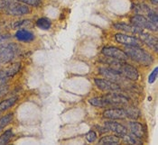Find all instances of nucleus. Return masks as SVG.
<instances>
[{
	"label": "nucleus",
	"instance_id": "1",
	"mask_svg": "<svg viewBox=\"0 0 158 145\" xmlns=\"http://www.w3.org/2000/svg\"><path fill=\"white\" fill-rule=\"evenodd\" d=\"M125 52L128 56V58H130L131 60L143 66H149L154 61L153 57L148 52H146L145 50L141 49L140 47L127 46Z\"/></svg>",
	"mask_w": 158,
	"mask_h": 145
},
{
	"label": "nucleus",
	"instance_id": "2",
	"mask_svg": "<svg viewBox=\"0 0 158 145\" xmlns=\"http://www.w3.org/2000/svg\"><path fill=\"white\" fill-rule=\"evenodd\" d=\"M114 70H118V72L121 74L122 76L126 79H127L128 80L131 81H136L139 79V73L138 70L129 64L126 63L125 61H121L118 65H117L115 68H113Z\"/></svg>",
	"mask_w": 158,
	"mask_h": 145
},
{
	"label": "nucleus",
	"instance_id": "3",
	"mask_svg": "<svg viewBox=\"0 0 158 145\" xmlns=\"http://www.w3.org/2000/svg\"><path fill=\"white\" fill-rule=\"evenodd\" d=\"M5 11L9 15L15 16H20L24 15L30 13V8L23 3H17V2H9L7 6L5 7Z\"/></svg>",
	"mask_w": 158,
	"mask_h": 145
},
{
	"label": "nucleus",
	"instance_id": "4",
	"mask_svg": "<svg viewBox=\"0 0 158 145\" xmlns=\"http://www.w3.org/2000/svg\"><path fill=\"white\" fill-rule=\"evenodd\" d=\"M110 104V107H125L129 105V99L120 93H110L105 96Z\"/></svg>",
	"mask_w": 158,
	"mask_h": 145
},
{
	"label": "nucleus",
	"instance_id": "5",
	"mask_svg": "<svg viewBox=\"0 0 158 145\" xmlns=\"http://www.w3.org/2000/svg\"><path fill=\"white\" fill-rule=\"evenodd\" d=\"M17 46L14 43L0 45V62H9L15 58L17 52Z\"/></svg>",
	"mask_w": 158,
	"mask_h": 145
},
{
	"label": "nucleus",
	"instance_id": "6",
	"mask_svg": "<svg viewBox=\"0 0 158 145\" xmlns=\"http://www.w3.org/2000/svg\"><path fill=\"white\" fill-rule=\"evenodd\" d=\"M131 24H134L135 26L141 28V29H146L149 31L156 32L157 31V25L153 24L151 21H149L145 16L141 14H135L131 19H130Z\"/></svg>",
	"mask_w": 158,
	"mask_h": 145
},
{
	"label": "nucleus",
	"instance_id": "7",
	"mask_svg": "<svg viewBox=\"0 0 158 145\" xmlns=\"http://www.w3.org/2000/svg\"><path fill=\"white\" fill-rule=\"evenodd\" d=\"M98 71H99L100 75L104 76L107 79H109L110 81H113L117 84L119 85L120 83L125 82L126 78H124L118 70H116L110 67H109V68H99Z\"/></svg>",
	"mask_w": 158,
	"mask_h": 145
},
{
	"label": "nucleus",
	"instance_id": "8",
	"mask_svg": "<svg viewBox=\"0 0 158 145\" xmlns=\"http://www.w3.org/2000/svg\"><path fill=\"white\" fill-rule=\"evenodd\" d=\"M101 52L103 55L107 57L114 58V59L120 60V61H126L127 59H129L125 51H123L122 50L117 47H104L102 49Z\"/></svg>",
	"mask_w": 158,
	"mask_h": 145
},
{
	"label": "nucleus",
	"instance_id": "9",
	"mask_svg": "<svg viewBox=\"0 0 158 145\" xmlns=\"http://www.w3.org/2000/svg\"><path fill=\"white\" fill-rule=\"evenodd\" d=\"M94 82L98 87L103 91H109V92H116L119 91L121 89L120 85L117 84L113 81H110L109 79H95Z\"/></svg>",
	"mask_w": 158,
	"mask_h": 145
},
{
	"label": "nucleus",
	"instance_id": "10",
	"mask_svg": "<svg viewBox=\"0 0 158 145\" xmlns=\"http://www.w3.org/2000/svg\"><path fill=\"white\" fill-rule=\"evenodd\" d=\"M115 40L121 43L125 46H131V47H140L141 46V41L137 38L133 36H129L123 34H115Z\"/></svg>",
	"mask_w": 158,
	"mask_h": 145
},
{
	"label": "nucleus",
	"instance_id": "11",
	"mask_svg": "<svg viewBox=\"0 0 158 145\" xmlns=\"http://www.w3.org/2000/svg\"><path fill=\"white\" fill-rule=\"evenodd\" d=\"M104 117L110 120H122L127 117L126 112L122 107H113L107 109L103 112Z\"/></svg>",
	"mask_w": 158,
	"mask_h": 145
},
{
	"label": "nucleus",
	"instance_id": "12",
	"mask_svg": "<svg viewBox=\"0 0 158 145\" xmlns=\"http://www.w3.org/2000/svg\"><path fill=\"white\" fill-rule=\"evenodd\" d=\"M138 36H139V39L140 41H142V42L146 43V45L149 47L150 49L154 50L156 52H157L158 50V42H157V38L149 34H147L146 32L142 31L138 34Z\"/></svg>",
	"mask_w": 158,
	"mask_h": 145
},
{
	"label": "nucleus",
	"instance_id": "13",
	"mask_svg": "<svg viewBox=\"0 0 158 145\" xmlns=\"http://www.w3.org/2000/svg\"><path fill=\"white\" fill-rule=\"evenodd\" d=\"M105 126L108 128L109 131L115 133L119 137H123L124 135H126L127 133V129L124 125L115 121L105 122Z\"/></svg>",
	"mask_w": 158,
	"mask_h": 145
},
{
	"label": "nucleus",
	"instance_id": "14",
	"mask_svg": "<svg viewBox=\"0 0 158 145\" xmlns=\"http://www.w3.org/2000/svg\"><path fill=\"white\" fill-rule=\"evenodd\" d=\"M128 127L132 134H134L135 137L142 139L146 135L145 127L138 122H129L128 123Z\"/></svg>",
	"mask_w": 158,
	"mask_h": 145
},
{
	"label": "nucleus",
	"instance_id": "15",
	"mask_svg": "<svg viewBox=\"0 0 158 145\" xmlns=\"http://www.w3.org/2000/svg\"><path fill=\"white\" fill-rule=\"evenodd\" d=\"M113 26H114V28L117 29V30H120V31L127 32V33H131V34H138L140 32L143 31V29H141V28L135 26L134 24L130 25V24L118 23V24H115Z\"/></svg>",
	"mask_w": 158,
	"mask_h": 145
},
{
	"label": "nucleus",
	"instance_id": "16",
	"mask_svg": "<svg viewBox=\"0 0 158 145\" xmlns=\"http://www.w3.org/2000/svg\"><path fill=\"white\" fill-rule=\"evenodd\" d=\"M15 38L20 41V42H31L35 39V35L33 33H31L30 31H27L25 29H21L18 30L15 33Z\"/></svg>",
	"mask_w": 158,
	"mask_h": 145
},
{
	"label": "nucleus",
	"instance_id": "17",
	"mask_svg": "<svg viewBox=\"0 0 158 145\" xmlns=\"http://www.w3.org/2000/svg\"><path fill=\"white\" fill-rule=\"evenodd\" d=\"M120 142V138L119 136H116V135H107L102 137L99 141H98V144L102 145H116L119 143Z\"/></svg>",
	"mask_w": 158,
	"mask_h": 145
},
{
	"label": "nucleus",
	"instance_id": "18",
	"mask_svg": "<svg viewBox=\"0 0 158 145\" xmlns=\"http://www.w3.org/2000/svg\"><path fill=\"white\" fill-rule=\"evenodd\" d=\"M89 104L94 106V107H100V108H103V107H110V104L108 102V100L105 98L104 97H93L91 99H89Z\"/></svg>",
	"mask_w": 158,
	"mask_h": 145
},
{
	"label": "nucleus",
	"instance_id": "19",
	"mask_svg": "<svg viewBox=\"0 0 158 145\" xmlns=\"http://www.w3.org/2000/svg\"><path fill=\"white\" fill-rule=\"evenodd\" d=\"M125 112H126V115L127 117H129L131 119H137L139 117V110L136 108L134 106H131V105H127V107H123Z\"/></svg>",
	"mask_w": 158,
	"mask_h": 145
},
{
	"label": "nucleus",
	"instance_id": "20",
	"mask_svg": "<svg viewBox=\"0 0 158 145\" xmlns=\"http://www.w3.org/2000/svg\"><path fill=\"white\" fill-rule=\"evenodd\" d=\"M17 99H18L17 97H13L0 102V112L6 111L10 107H12L17 102Z\"/></svg>",
	"mask_w": 158,
	"mask_h": 145
},
{
	"label": "nucleus",
	"instance_id": "21",
	"mask_svg": "<svg viewBox=\"0 0 158 145\" xmlns=\"http://www.w3.org/2000/svg\"><path fill=\"white\" fill-rule=\"evenodd\" d=\"M13 137H14V133H13L11 129L6 131L5 133H2L1 136H0V145L7 144L11 141Z\"/></svg>",
	"mask_w": 158,
	"mask_h": 145
},
{
	"label": "nucleus",
	"instance_id": "22",
	"mask_svg": "<svg viewBox=\"0 0 158 145\" xmlns=\"http://www.w3.org/2000/svg\"><path fill=\"white\" fill-rule=\"evenodd\" d=\"M124 138V141L127 143H130V144H142V141L141 139L135 137L134 134H126L123 136Z\"/></svg>",
	"mask_w": 158,
	"mask_h": 145
},
{
	"label": "nucleus",
	"instance_id": "23",
	"mask_svg": "<svg viewBox=\"0 0 158 145\" xmlns=\"http://www.w3.org/2000/svg\"><path fill=\"white\" fill-rule=\"evenodd\" d=\"M37 27H39L42 30H48L51 27V22L47 18H39L36 21Z\"/></svg>",
	"mask_w": 158,
	"mask_h": 145
},
{
	"label": "nucleus",
	"instance_id": "24",
	"mask_svg": "<svg viewBox=\"0 0 158 145\" xmlns=\"http://www.w3.org/2000/svg\"><path fill=\"white\" fill-rule=\"evenodd\" d=\"M20 70V63H15V64H13L11 65L8 69H6L5 70V73L6 75V77H12L14 75H15L16 73L19 71Z\"/></svg>",
	"mask_w": 158,
	"mask_h": 145
},
{
	"label": "nucleus",
	"instance_id": "25",
	"mask_svg": "<svg viewBox=\"0 0 158 145\" xmlns=\"http://www.w3.org/2000/svg\"><path fill=\"white\" fill-rule=\"evenodd\" d=\"M13 120V114H8L0 119V131L3 130Z\"/></svg>",
	"mask_w": 158,
	"mask_h": 145
},
{
	"label": "nucleus",
	"instance_id": "26",
	"mask_svg": "<svg viewBox=\"0 0 158 145\" xmlns=\"http://www.w3.org/2000/svg\"><path fill=\"white\" fill-rule=\"evenodd\" d=\"M31 24H32L31 21H29V20H23V21L15 22L13 24V27L14 28H21V27H24V26H30Z\"/></svg>",
	"mask_w": 158,
	"mask_h": 145
},
{
	"label": "nucleus",
	"instance_id": "27",
	"mask_svg": "<svg viewBox=\"0 0 158 145\" xmlns=\"http://www.w3.org/2000/svg\"><path fill=\"white\" fill-rule=\"evenodd\" d=\"M20 3H23L26 6H39L41 5V0H17Z\"/></svg>",
	"mask_w": 158,
	"mask_h": 145
},
{
	"label": "nucleus",
	"instance_id": "28",
	"mask_svg": "<svg viewBox=\"0 0 158 145\" xmlns=\"http://www.w3.org/2000/svg\"><path fill=\"white\" fill-rule=\"evenodd\" d=\"M147 15H148V20H149V21H151L153 24H155L157 25L158 16L156 13L154 12V11L152 10V11H150V12L147 14Z\"/></svg>",
	"mask_w": 158,
	"mask_h": 145
},
{
	"label": "nucleus",
	"instance_id": "29",
	"mask_svg": "<svg viewBox=\"0 0 158 145\" xmlns=\"http://www.w3.org/2000/svg\"><path fill=\"white\" fill-rule=\"evenodd\" d=\"M86 139L89 143H94L97 139V134L94 131H90L86 134Z\"/></svg>",
	"mask_w": 158,
	"mask_h": 145
},
{
	"label": "nucleus",
	"instance_id": "30",
	"mask_svg": "<svg viewBox=\"0 0 158 145\" xmlns=\"http://www.w3.org/2000/svg\"><path fill=\"white\" fill-rule=\"evenodd\" d=\"M157 68H155V70H154L152 71V73L149 75L148 82H149L150 84H152V83H154V82L156 81V78H157Z\"/></svg>",
	"mask_w": 158,
	"mask_h": 145
},
{
	"label": "nucleus",
	"instance_id": "31",
	"mask_svg": "<svg viewBox=\"0 0 158 145\" xmlns=\"http://www.w3.org/2000/svg\"><path fill=\"white\" fill-rule=\"evenodd\" d=\"M7 89H8V87H6V86H3V84H0V97L6 95V93L7 92Z\"/></svg>",
	"mask_w": 158,
	"mask_h": 145
},
{
	"label": "nucleus",
	"instance_id": "32",
	"mask_svg": "<svg viewBox=\"0 0 158 145\" xmlns=\"http://www.w3.org/2000/svg\"><path fill=\"white\" fill-rule=\"evenodd\" d=\"M6 79H7V77H6L5 71H0V84H3Z\"/></svg>",
	"mask_w": 158,
	"mask_h": 145
},
{
	"label": "nucleus",
	"instance_id": "33",
	"mask_svg": "<svg viewBox=\"0 0 158 145\" xmlns=\"http://www.w3.org/2000/svg\"><path fill=\"white\" fill-rule=\"evenodd\" d=\"M9 38H10V36L8 34H0V42H4L6 40L9 39Z\"/></svg>",
	"mask_w": 158,
	"mask_h": 145
},
{
	"label": "nucleus",
	"instance_id": "34",
	"mask_svg": "<svg viewBox=\"0 0 158 145\" xmlns=\"http://www.w3.org/2000/svg\"><path fill=\"white\" fill-rule=\"evenodd\" d=\"M151 3L156 6V5H157V3H158V0H151Z\"/></svg>",
	"mask_w": 158,
	"mask_h": 145
}]
</instances>
